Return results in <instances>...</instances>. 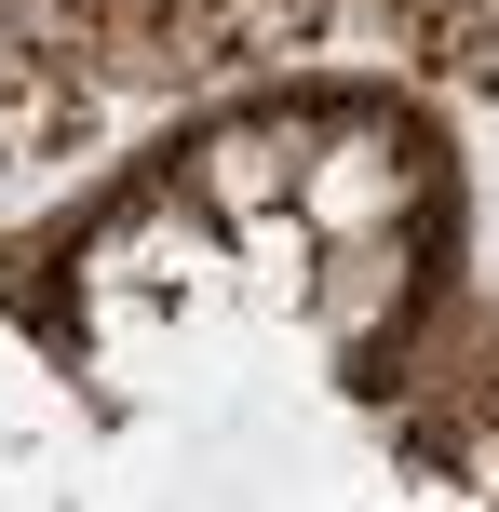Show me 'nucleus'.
Listing matches in <instances>:
<instances>
[{
    "label": "nucleus",
    "mask_w": 499,
    "mask_h": 512,
    "mask_svg": "<svg viewBox=\"0 0 499 512\" xmlns=\"http://www.w3.org/2000/svg\"><path fill=\"white\" fill-rule=\"evenodd\" d=\"M311 203H324V216H378V203H392V162H378V149L324 162V189H311Z\"/></svg>",
    "instance_id": "f257e3e1"
}]
</instances>
